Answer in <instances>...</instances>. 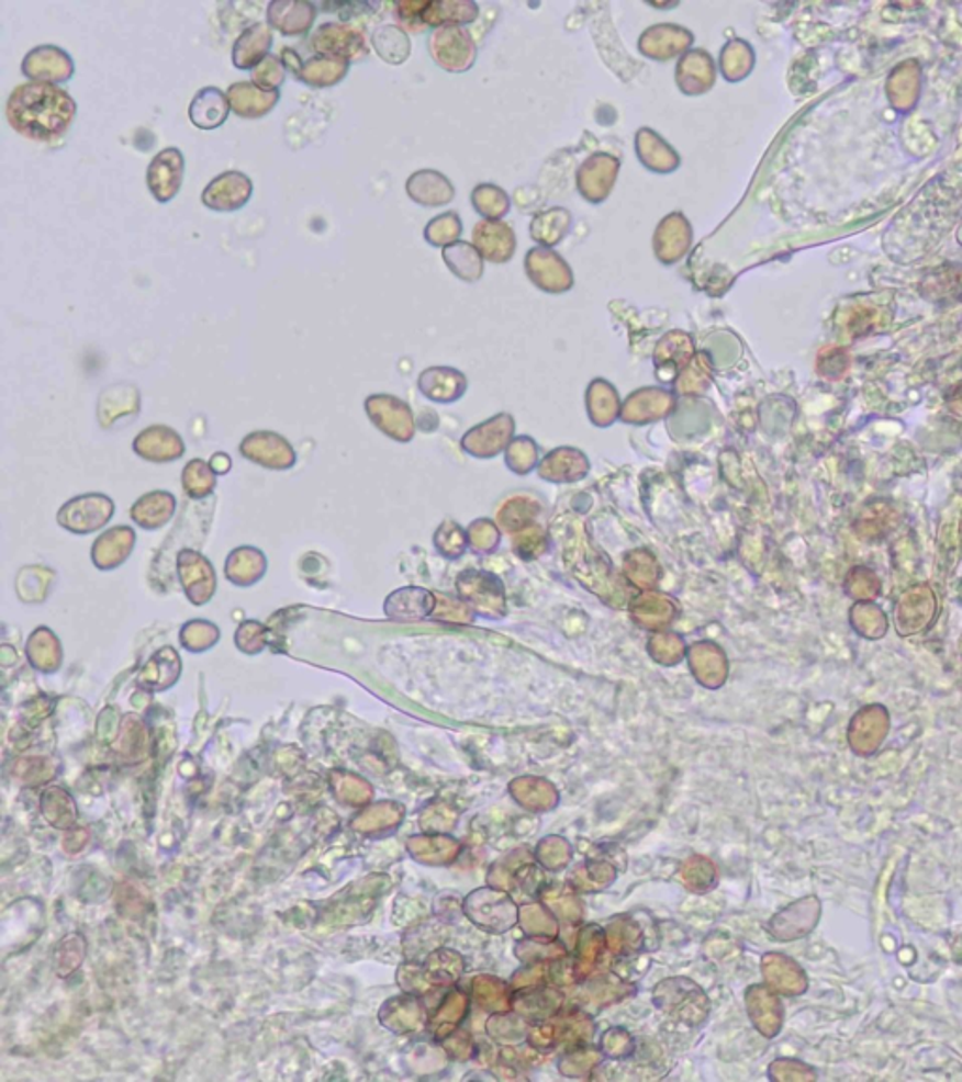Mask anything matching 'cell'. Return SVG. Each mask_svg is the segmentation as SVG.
<instances>
[{"label":"cell","instance_id":"cell-1","mask_svg":"<svg viewBox=\"0 0 962 1082\" xmlns=\"http://www.w3.org/2000/svg\"><path fill=\"white\" fill-rule=\"evenodd\" d=\"M78 115V102L60 86L26 81L7 100V119L20 136L52 144L65 136Z\"/></svg>","mask_w":962,"mask_h":1082},{"label":"cell","instance_id":"cell-2","mask_svg":"<svg viewBox=\"0 0 962 1082\" xmlns=\"http://www.w3.org/2000/svg\"><path fill=\"white\" fill-rule=\"evenodd\" d=\"M480 7L472 0H403L395 4V18L409 33H423L427 26H465L474 23Z\"/></svg>","mask_w":962,"mask_h":1082},{"label":"cell","instance_id":"cell-3","mask_svg":"<svg viewBox=\"0 0 962 1082\" xmlns=\"http://www.w3.org/2000/svg\"><path fill=\"white\" fill-rule=\"evenodd\" d=\"M430 59L449 74L469 72L478 59V47L469 29L449 25L433 29L427 38Z\"/></svg>","mask_w":962,"mask_h":1082},{"label":"cell","instance_id":"cell-4","mask_svg":"<svg viewBox=\"0 0 962 1082\" xmlns=\"http://www.w3.org/2000/svg\"><path fill=\"white\" fill-rule=\"evenodd\" d=\"M309 47L314 53L340 57L348 63L367 60L369 53H371V47L367 44V38L358 26L343 23V21H325L322 25L316 26V31L309 38Z\"/></svg>","mask_w":962,"mask_h":1082},{"label":"cell","instance_id":"cell-5","mask_svg":"<svg viewBox=\"0 0 962 1082\" xmlns=\"http://www.w3.org/2000/svg\"><path fill=\"white\" fill-rule=\"evenodd\" d=\"M525 271L534 286L546 294H566L575 282L572 268L553 248H530L525 256Z\"/></svg>","mask_w":962,"mask_h":1082},{"label":"cell","instance_id":"cell-6","mask_svg":"<svg viewBox=\"0 0 962 1082\" xmlns=\"http://www.w3.org/2000/svg\"><path fill=\"white\" fill-rule=\"evenodd\" d=\"M21 74L29 81H42L60 86L72 79L76 74V63L72 55L55 44H40L26 52L21 60Z\"/></svg>","mask_w":962,"mask_h":1082},{"label":"cell","instance_id":"cell-7","mask_svg":"<svg viewBox=\"0 0 962 1082\" xmlns=\"http://www.w3.org/2000/svg\"><path fill=\"white\" fill-rule=\"evenodd\" d=\"M618 171L620 160L609 153H594L586 157L575 173L579 194L589 203H604L615 189Z\"/></svg>","mask_w":962,"mask_h":1082},{"label":"cell","instance_id":"cell-8","mask_svg":"<svg viewBox=\"0 0 962 1082\" xmlns=\"http://www.w3.org/2000/svg\"><path fill=\"white\" fill-rule=\"evenodd\" d=\"M694 34L686 26L675 23H658L645 29L638 40V49L645 59L668 63L692 49Z\"/></svg>","mask_w":962,"mask_h":1082},{"label":"cell","instance_id":"cell-9","mask_svg":"<svg viewBox=\"0 0 962 1082\" xmlns=\"http://www.w3.org/2000/svg\"><path fill=\"white\" fill-rule=\"evenodd\" d=\"M147 189L157 202L168 203L181 192L184 181V155L179 147H166L150 158L145 173Z\"/></svg>","mask_w":962,"mask_h":1082},{"label":"cell","instance_id":"cell-10","mask_svg":"<svg viewBox=\"0 0 962 1082\" xmlns=\"http://www.w3.org/2000/svg\"><path fill=\"white\" fill-rule=\"evenodd\" d=\"M253 179L239 170H228L209 181L202 192V203L216 213H235L253 198Z\"/></svg>","mask_w":962,"mask_h":1082},{"label":"cell","instance_id":"cell-11","mask_svg":"<svg viewBox=\"0 0 962 1082\" xmlns=\"http://www.w3.org/2000/svg\"><path fill=\"white\" fill-rule=\"evenodd\" d=\"M694 241V229L681 211H673L658 222L652 235V250L663 266H675L689 255Z\"/></svg>","mask_w":962,"mask_h":1082},{"label":"cell","instance_id":"cell-12","mask_svg":"<svg viewBox=\"0 0 962 1082\" xmlns=\"http://www.w3.org/2000/svg\"><path fill=\"white\" fill-rule=\"evenodd\" d=\"M718 68L707 49L694 47L684 53L675 66V83L679 91L689 97H700L716 86Z\"/></svg>","mask_w":962,"mask_h":1082},{"label":"cell","instance_id":"cell-13","mask_svg":"<svg viewBox=\"0 0 962 1082\" xmlns=\"http://www.w3.org/2000/svg\"><path fill=\"white\" fill-rule=\"evenodd\" d=\"M472 245L491 263H507L517 250V235L504 221H483L472 229Z\"/></svg>","mask_w":962,"mask_h":1082},{"label":"cell","instance_id":"cell-14","mask_svg":"<svg viewBox=\"0 0 962 1082\" xmlns=\"http://www.w3.org/2000/svg\"><path fill=\"white\" fill-rule=\"evenodd\" d=\"M267 23L284 36H303L313 29L318 7L311 0H273L267 4Z\"/></svg>","mask_w":962,"mask_h":1082},{"label":"cell","instance_id":"cell-15","mask_svg":"<svg viewBox=\"0 0 962 1082\" xmlns=\"http://www.w3.org/2000/svg\"><path fill=\"white\" fill-rule=\"evenodd\" d=\"M365 410L372 419V424L377 425L378 429H382L385 435L401 438V440L412 437L414 419H412L409 405L403 403L401 398L391 397V395H371L365 401Z\"/></svg>","mask_w":962,"mask_h":1082},{"label":"cell","instance_id":"cell-16","mask_svg":"<svg viewBox=\"0 0 962 1082\" xmlns=\"http://www.w3.org/2000/svg\"><path fill=\"white\" fill-rule=\"evenodd\" d=\"M273 29L267 21L245 26L232 46V63L239 70H254L271 53Z\"/></svg>","mask_w":962,"mask_h":1082},{"label":"cell","instance_id":"cell-17","mask_svg":"<svg viewBox=\"0 0 962 1082\" xmlns=\"http://www.w3.org/2000/svg\"><path fill=\"white\" fill-rule=\"evenodd\" d=\"M406 194L422 207H444L454 202L456 187L436 170H417L406 179Z\"/></svg>","mask_w":962,"mask_h":1082},{"label":"cell","instance_id":"cell-18","mask_svg":"<svg viewBox=\"0 0 962 1082\" xmlns=\"http://www.w3.org/2000/svg\"><path fill=\"white\" fill-rule=\"evenodd\" d=\"M350 65L346 59L333 57V55H322L314 53L306 59H301L300 65L293 68L292 76L305 86L314 89H327L335 87L350 72Z\"/></svg>","mask_w":962,"mask_h":1082},{"label":"cell","instance_id":"cell-19","mask_svg":"<svg viewBox=\"0 0 962 1082\" xmlns=\"http://www.w3.org/2000/svg\"><path fill=\"white\" fill-rule=\"evenodd\" d=\"M230 111L226 92L215 86L202 87L190 100L189 119L200 131H216L228 121Z\"/></svg>","mask_w":962,"mask_h":1082},{"label":"cell","instance_id":"cell-20","mask_svg":"<svg viewBox=\"0 0 962 1082\" xmlns=\"http://www.w3.org/2000/svg\"><path fill=\"white\" fill-rule=\"evenodd\" d=\"M636 155L647 170L660 176L673 173L681 166L679 153L652 128H639L636 132Z\"/></svg>","mask_w":962,"mask_h":1082},{"label":"cell","instance_id":"cell-21","mask_svg":"<svg viewBox=\"0 0 962 1082\" xmlns=\"http://www.w3.org/2000/svg\"><path fill=\"white\" fill-rule=\"evenodd\" d=\"M230 105L235 115L240 119H261L277 108L280 91H264L253 81H235L228 87Z\"/></svg>","mask_w":962,"mask_h":1082},{"label":"cell","instance_id":"cell-22","mask_svg":"<svg viewBox=\"0 0 962 1082\" xmlns=\"http://www.w3.org/2000/svg\"><path fill=\"white\" fill-rule=\"evenodd\" d=\"M570 229H572V213L564 207L540 211L530 221V237L540 247H557L568 237Z\"/></svg>","mask_w":962,"mask_h":1082},{"label":"cell","instance_id":"cell-23","mask_svg":"<svg viewBox=\"0 0 962 1082\" xmlns=\"http://www.w3.org/2000/svg\"><path fill=\"white\" fill-rule=\"evenodd\" d=\"M465 387H467V380L461 372L454 371V369L435 367V369L423 372L420 376V390H422L423 395L429 397L430 401H436V403L456 401L465 393Z\"/></svg>","mask_w":962,"mask_h":1082},{"label":"cell","instance_id":"cell-24","mask_svg":"<svg viewBox=\"0 0 962 1082\" xmlns=\"http://www.w3.org/2000/svg\"><path fill=\"white\" fill-rule=\"evenodd\" d=\"M443 260L446 268L451 271L459 281L474 282L483 277V256L478 252V248L469 241H457L449 247L443 248Z\"/></svg>","mask_w":962,"mask_h":1082},{"label":"cell","instance_id":"cell-25","mask_svg":"<svg viewBox=\"0 0 962 1082\" xmlns=\"http://www.w3.org/2000/svg\"><path fill=\"white\" fill-rule=\"evenodd\" d=\"M673 406V397L662 390H641L626 401L623 418L631 424H647L650 419L663 418Z\"/></svg>","mask_w":962,"mask_h":1082},{"label":"cell","instance_id":"cell-26","mask_svg":"<svg viewBox=\"0 0 962 1082\" xmlns=\"http://www.w3.org/2000/svg\"><path fill=\"white\" fill-rule=\"evenodd\" d=\"M371 46L374 47L378 57L388 65H403L404 60H409L412 52L409 33L403 26L393 23H385L374 29Z\"/></svg>","mask_w":962,"mask_h":1082},{"label":"cell","instance_id":"cell-27","mask_svg":"<svg viewBox=\"0 0 962 1082\" xmlns=\"http://www.w3.org/2000/svg\"><path fill=\"white\" fill-rule=\"evenodd\" d=\"M754 49L745 40H731L722 47L720 55H718V68H720L722 78L729 83H737V81L748 78V74L752 72V68H754Z\"/></svg>","mask_w":962,"mask_h":1082},{"label":"cell","instance_id":"cell-28","mask_svg":"<svg viewBox=\"0 0 962 1082\" xmlns=\"http://www.w3.org/2000/svg\"><path fill=\"white\" fill-rule=\"evenodd\" d=\"M470 202L474 205L476 213H480L485 221H502L512 207L506 190L493 183H480L474 187Z\"/></svg>","mask_w":962,"mask_h":1082},{"label":"cell","instance_id":"cell-29","mask_svg":"<svg viewBox=\"0 0 962 1082\" xmlns=\"http://www.w3.org/2000/svg\"><path fill=\"white\" fill-rule=\"evenodd\" d=\"M462 221L457 211H446L443 215H436L427 222L423 229L425 241L430 247L446 248L454 243L461 241Z\"/></svg>","mask_w":962,"mask_h":1082},{"label":"cell","instance_id":"cell-30","mask_svg":"<svg viewBox=\"0 0 962 1082\" xmlns=\"http://www.w3.org/2000/svg\"><path fill=\"white\" fill-rule=\"evenodd\" d=\"M692 353H694V342L689 333L671 331L663 335L658 342L655 359L660 367L675 365L681 369L689 363Z\"/></svg>","mask_w":962,"mask_h":1082},{"label":"cell","instance_id":"cell-31","mask_svg":"<svg viewBox=\"0 0 962 1082\" xmlns=\"http://www.w3.org/2000/svg\"><path fill=\"white\" fill-rule=\"evenodd\" d=\"M586 405H589L591 418L594 419L596 424H612L615 416H617L618 410L617 392L613 390V385L607 384L604 380H596V382H592L591 387H589Z\"/></svg>","mask_w":962,"mask_h":1082},{"label":"cell","instance_id":"cell-32","mask_svg":"<svg viewBox=\"0 0 962 1082\" xmlns=\"http://www.w3.org/2000/svg\"><path fill=\"white\" fill-rule=\"evenodd\" d=\"M287 66L280 59V55L269 53L266 59L261 60L260 65L256 66L254 70H250V81L260 87V89H264V91L277 92L280 91L282 83L287 81Z\"/></svg>","mask_w":962,"mask_h":1082}]
</instances>
